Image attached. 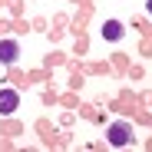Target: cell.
<instances>
[{
	"label": "cell",
	"mask_w": 152,
	"mask_h": 152,
	"mask_svg": "<svg viewBox=\"0 0 152 152\" xmlns=\"http://www.w3.org/2000/svg\"><path fill=\"white\" fill-rule=\"evenodd\" d=\"M129 139H132V129L126 122H113L109 126V142L113 145H129Z\"/></svg>",
	"instance_id": "6da1fadb"
},
{
	"label": "cell",
	"mask_w": 152,
	"mask_h": 152,
	"mask_svg": "<svg viewBox=\"0 0 152 152\" xmlns=\"http://www.w3.org/2000/svg\"><path fill=\"white\" fill-rule=\"evenodd\" d=\"M17 106H20V93L17 89H0V113L10 116V113H17Z\"/></svg>",
	"instance_id": "7a4b0ae2"
},
{
	"label": "cell",
	"mask_w": 152,
	"mask_h": 152,
	"mask_svg": "<svg viewBox=\"0 0 152 152\" xmlns=\"http://www.w3.org/2000/svg\"><path fill=\"white\" fill-rule=\"evenodd\" d=\"M20 56V43L17 40H0V60L4 63H13Z\"/></svg>",
	"instance_id": "3957f363"
},
{
	"label": "cell",
	"mask_w": 152,
	"mask_h": 152,
	"mask_svg": "<svg viewBox=\"0 0 152 152\" xmlns=\"http://www.w3.org/2000/svg\"><path fill=\"white\" fill-rule=\"evenodd\" d=\"M103 37H106V40H122V23H119V20H106Z\"/></svg>",
	"instance_id": "277c9868"
},
{
	"label": "cell",
	"mask_w": 152,
	"mask_h": 152,
	"mask_svg": "<svg viewBox=\"0 0 152 152\" xmlns=\"http://www.w3.org/2000/svg\"><path fill=\"white\" fill-rule=\"evenodd\" d=\"M145 10H149V13H152V0H145Z\"/></svg>",
	"instance_id": "5b68a950"
}]
</instances>
